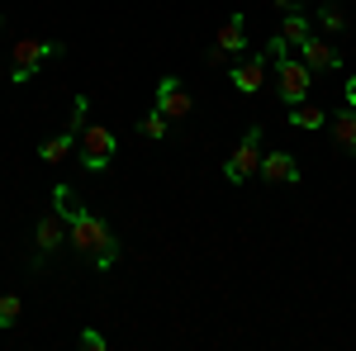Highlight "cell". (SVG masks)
<instances>
[{
	"label": "cell",
	"instance_id": "6da1fadb",
	"mask_svg": "<svg viewBox=\"0 0 356 351\" xmlns=\"http://www.w3.org/2000/svg\"><path fill=\"white\" fill-rule=\"evenodd\" d=\"M53 209L67 218V243L76 247L81 256H90L100 270H110L114 261H119V238H114V228L105 218H95L90 209H81L76 195H72V186L53 190Z\"/></svg>",
	"mask_w": 356,
	"mask_h": 351
},
{
	"label": "cell",
	"instance_id": "7a4b0ae2",
	"mask_svg": "<svg viewBox=\"0 0 356 351\" xmlns=\"http://www.w3.org/2000/svg\"><path fill=\"white\" fill-rule=\"evenodd\" d=\"M261 142H266V129L261 124H252L243 133V142L228 152V162H223V181L228 186H243L247 176H257V166H261Z\"/></svg>",
	"mask_w": 356,
	"mask_h": 351
},
{
	"label": "cell",
	"instance_id": "3957f363",
	"mask_svg": "<svg viewBox=\"0 0 356 351\" xmlns=\"http://www.w3.org/2000/svg\"><path fill=\"white\" fill-rule=\"evenodd\" d=\"M67 48L57 43V38H19L15 43V67H10V76L15 81H33V72L48 62V57H62Z\"/></svg>",
	"mask_w": 356,
	"mask_h": 351
},
{
	"label": "cell",
	"instance_id": "277c9868",
	"mask_svg": "<svg viewBox=\"0 0 356 351\" xmlns=\"http://www.w3.org/2000/svg\"><path fill=\"white\" fill-rule=\"evenodd\" d=\"M275 90H280L285 105H300V100H309V90H314V72L304 67L300 57H285V62H275Z\"/></svg>",
	"mask_w": 356,
	"mask_h": 351
},
{
	"label": "cell",
	"instance_id": "5b68a950",
	"mask_svg": "<svg viewBox=\"0 0 356 351\" xmlns=\"http://www.w3.org/2000/svg\"><path fill=\"white\" fill-rule=\"evenodd\" d=\"M114 133L110 129H81V142H76V152H81V166L90 176H100V171H110L114 162Z\"/></svg>",
	"mask_w": 356,
	"mask_h": 351
},
{
	"label": "cell",
	"instance_id": "8992f818",
	"mask_svg": "<svg viewBox=\"0 0 356 351\" xmlns=\"http://www.w3.org/2000/svg\"><path fill=\"white\" fill-rule=\"evenodd\" d=\"M157 109H162L171 124L191 119L195 100H191V90H186V81H181V76H162V81H157Z\"/></svg>",
	"mask_w": 356,
	"mask_h": 351
},
{
	"label": "cell",
	"instance_id": "52a82bcc",
	"mask_svg": "<svg viewBox=\"0 0 356 351\" xmlns=\"http://www.w3.org/2000/svg\"><path fill=\"white\" fill-rule=\"evenodd\" d=\"M67 243V218L57 214H43L38 218V223H33V247H38V256H33V266H43V261H48V256H53L57 247Z\"/></svg>",
	"mask_w": 356,
	"mask_h": 351
},
{
	"label": "cell",
	"instance_id": "ba28073f",
	"mask_svg": "<svg viewBox=\"0 0 356 351\" xmlns=\"http://www.w3.org/2000/svg\"><path fill=\"white\" fill-rule=\"evenodd\" d=\"M300 53H304L300 62L309 67V72H342V53H337L332 43H323L318 33H309V38H304Z\"/></svg>",
	"mask_w": 356,
	"mask_h": 351
},
{
	"label": "cell",
	"instance_id": "9c48e42d",
	"mask_svg": "<svg viewBox=\"0 0 356 351\" xmlns=\"http://www.w3.org/2000/svg\"><path fill=\"white\" fill-rule=\"evenodd\" d=\"M257 176H261V181H271V186H295V181H300V166H295L290 152H261Z\"/></svg>",
	"mask_w": 356,
	"mask_h": 351
},
{
	"label": "cell",
	"instance_id": "30bf717a",
	"mask_svg": "<svg viewBox=\"0 0 356 351\" xmlns=\"http://www.w3.org/2000/svg\"><path fill=\"white\" fill-rule=\"evenodd\" d=\"M266 62H271L266 53H252V57H243V62L233 67V85H238L243 95H257V90H261V81H266Z\"/></svg>",
	"mask_w": 356,
	"mask_h": 351
},
{
	"label": "cell",
	"instance_id": "8fae6325",
	"mask_svg": "<svg viewBox=\"0 0 356 351\" xmlns=\"http://www.w3.org/2000/svg\"><path fill=\"white\" fill-rule=\"evenodd\" d=\"M214 48H219L223 57H233V53H247V24H243V15H228L219 28V38H214Z\"/></svg>",
	"mask_w": 356,
	"mask_h": 351
},
{
	"label": "cell",
	"instance_id": "7c38bea8",
	"mask_svg": "<svg viewBox=\"0 0 356 351\" xmlns=\"http://www.w3.org/2000/svg\"><path fill=\"white\" fill-rule=\"evenodd\" d=\"M328 124H332V142H337L342 152H352V157H356V109L342 105L337 114H328Z\"/></svg>",
	"mask_w": 356,
	"mask_h": 351
},
{
	"label": "cell",
	"instance_id": "4fadbf2b",
	"mask_svg": "<svg viewBox=\"0 0 356 351\" xmlns=\"http://www.w3.org/2000/svg\"><path fill=\"white\" fill-rule=\"evenodd\" d=\"M76 142H81V133L62 129L57 138H48V142H38V157H43L48 166H57V162H67V157H72V147H76Z\"/></svg>",
	"mask_w": 356,
	"mask_h": 351
},
{
	"label": "cell",
	"instance_id": "5bb4252c",
	"mask_svg": "<svg viewBox=\"0 0 356 351\" xmlns=\"http://www.w3.org/2000/svg\"><path fill=\"white\" fill-rule=\"evenodd\" d=\"M328 124V109L323 105H309V100H300V105H290V129H323Z\"/></svg>",
	"mask_w": 356,
	"mask_h": 351
},
{
	"label": "cell",
	"instance_id": "9a60e30c",
	"mask_svg": "<svg viewBox=\"0 0 356 351\" xmlns=\"http://www.w3.org/2000/svg\"><path fill=\"white\" fill-rule=\"evenodd\" d=\"M309 33H314V28H309V15H300V10H285V19H280V38H285L290 48H300Z\"/></svg>",
	"mask_w": 356,
	"mask_h": 351
},
{
	"label": "cell",
	"instance_id": "2e32d148",
	"mask_svg": "<svg viewBox=\"0 0 356 351\" xmlns=\"http://www.w3.org/2000/svg\"><path fill=\"white\" fill-rule=\"evenodd\" d=\"M19 313H24V304H19V295H0V332L19 323Z\"/></svg>",
	"mask_w": 356,
	"mask_h": 351
},
{
	"label": "cell",
	"instance_id": "e0dca14e",
	"mask_svg": "<svg viewBox=\"0 0 356 351\" xmlns=\"http://www.w3.org/2000/svg\"><path fill=\"white\" fill-rule=\"evenodd\" d=\"M166 124H171V119H166L162 109H152V114H147V119H143L138 129H143V138H152V142H162V138H166Z\"/></svg>",
	"mask_w": 356,
	"mask_h": 351
},
{
	"label": "cell",
	"instance_id": "ac0fdd59",
	"mask_svg": "<svg viewBox=\"0 0 356 351\" xmlns=\"http://www.w3.org/2000/svg\"><path fill=\"white\" fill-rule=\"evenodd\" d=\"M318 24L332 28V33H342V28H347V15H342L337 5H318Z\"/></svg>",
	"mask_w": 356,
	"mask_h": 351
},
{
	"label": "cell",
	"instance_id": "d6986e66",
	"mask_svg": "<svg viewBox=\"0 0 356 351\" xmlns=\"http://www.w3.org/2000/svg\"><path fill=\"white\" fill-rule=\"evenodd\" d=\"M261 53L271 57V62H285V57L295 53V48H290V43H285V38H280V33H275V38H266V48H261Z\"/></svg>",
	"mask_w": 356,
	"mask_h": 351
},
{
	"label": "cell",
	"instance_id": "ffe728a7",
	"mask_svg": "<svg viewBox=\"0 0 356 351\" xmlns=\"http://www.w3.org/2000/svg\"><path fill=\"white\" fill-rule=\"evenodd\" d=\"M86 109H90V100H86V95H76V105H72V119H67V129H72V133H81V129H86Z\"/></svg>",
	"mask_w": 356,
	"mask_h": 351
},
{
	"label": "cell",
	"instance_id": "44dd1931",
	"mask_svg": "<svg viewBox=\"0 0 356 351\" xmlns=\"http://www.w3.org/2000/svg\"><path fill=\"white\" fill-rule=\"evenodd\" d=\"M76 342H81L86 351H105V332H95V327H86V332L76 337Z\"/></svg>",
	"mask_w": 356,
	"mask_h": 351
},
{
	"label": "cell",
	"instance_id": "7402d4cb",
	"mask_svg": "<svg viewBox=\"0 0 356 351\" xmlns=\"http://www.w3.org/2000/svg\"><path fill=\"white\" fill-rule=\"evenodd\" d=\"M342 100H347V105L356 109V72H352V76H347V85H342Z\"/></svg>",
	"mask_w": 356,
	"mask_h": 351
},
{
	"label": "cell",
	"instance_id": "603a6c76",
	"mask_svg": "<svg viewBox=\"0 0 356 351\" xmlns=\"http://www.w3.org/2000/svg\"><path fill=\"white\" fill-rule=\"evenodd\" d=\"M271 5H280V10H300L304 0H271Z\"/></svg>",
	"mask_w": 356,
	"mask_h": 351
},
{
	"label": "cell",
	"instance_id": "cb8c5ba5",
	"mask_svg": "<svg viewBox=\"0 0 356 351\" xmlns=\"http://www.w3.org/2000/svg\"><path fill=\"white\" fill-rule=\"evenodd\" d=\"M0 24H5V19H0Z\"/></svg>",
	"mask_w": 356,
	"mask_h": 351
}]
</instances>
